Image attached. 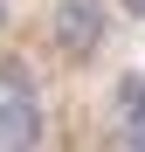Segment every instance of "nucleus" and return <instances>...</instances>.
<instances>
[{
    "mask_svg": "<svg viewBox=\"0 0 145 152\" xmlns=\"http://www.w3.org/2000/svg\"><path fill=\"white\" fill-rule=\"evenodd\" d=\"M42 138H48L42 97L28 83H7L0 90V152H42Z\"/></svg>",
    "mask_w": 145,
    "mask_h": 152,
    "instance_id": "nucleus-2",
    "label": "nucleus"
},
{
    "mask_svg": "<svg viewBox=\"0 0 145 152\" xmlns=\"http://www.w3.org/2000/svg\"><path fill=\"white\" fill-rule=\"evenodd\" d=\"M104 35H111L104 0H55V7H48V48H55L62 62H90L97 48H104Z\"/></svg>",
    "mask_w": 145,
    "mask_h": 152,
    "instance_id": "nucleus-1",
    "label": "nucleus"
},
{
    "mask_svg": "<svg viewBox=\"0 0 145 152\" xmlns=\"http://www.w3.org/2000/svg\"><path fill=\"white\" fill-rule=\"evenodd\" d=\"M117 124H125V145L145 152V76H117Z\"/></svg>",
    "mask_w": 145,
    "mask_h": 152,
    "instance_id": "nucleus-3",
    "label": "nucleus"
},
{
    "mask_svg": "<svg viewBox=\"0 0 145 152\" xmlns=\"http://www.w3.org/2000/svg\"><path fill=\"white\" fill-rule=\"evenodd\" d=\"M125 7H131V14H145V0H125Z\"/></svg>",
    "mask_w": 145,
    "mask_h": 152,
    "instance_id": "nucleus-4",
    "label": "nucleus"
},
{
    "mask_svg": "<svg viewBox=\"0 0 145 152\" xmlns=\"http://www.w3.org/2000/svg\"><path fill=\"white\" fill-rule=\"evenodd\" d=\"M0 21H7V0H0Z\"/></svg>",
    "mask_w": 145,
    "mask_h": 152,
    "instance_id": "nucleus-5",
    "label": "nucleus"
}]
</instances>
